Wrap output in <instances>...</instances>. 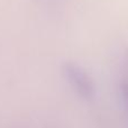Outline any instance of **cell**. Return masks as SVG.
Masks as SVG:
<instances>
[{
	"label": "cell",
	"instance_id": "obj_1",
	"mask_svg": "<svg viewBox=\"0 0 128 128\" xmlns=\"http://www.w3.org/2000/svg\"><path fill=\"white\" fill-rule=\"evenodd\" d=\"M63 74L72 89L84 100H92L96 96V86L90 75L80 65L66 62L63 65Z\"/></svg>",
	"mask_w": 128,
	"mask_h": 128
},
{
	"label": "cell",
	"instance_id": "obj_2",
	"mask_svg": "<svg viewBox=\"0 0 128 128\" xmlns=\"http://www.w3.org/2000/svg\"><path fill=\"white\" fill-rule=\"evenodd\" d=\"M126 64H127V68H128V50H127V53H126Z\"/></svg>",
	"mask_w": 128,
	"mask_h": 128
}]
</instances>
